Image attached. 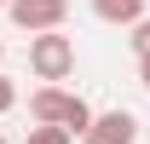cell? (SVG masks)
<instances>
[{"label":"cell","mask_w":150,"mask_h":144,"mask_svg":"<svg viewBox=\"0 0 150 144\" xmlns=\"http://www.w3.org/2000/svg\"><path fill=\"white\" fill-rule=\"evenodd\" d=\"M6 6H12V0H0V12H6Z\"/></svg>","instance_id":"obj_10"},{"label":"cell","mask_w":150,"mask_h":144,"mask_svg":"<svg viewBox=\"0 0 150 144\" xmlns=\"http://www.w3.org/2000/svg\"><path fill=\"white\" fill-rule=\"evenodd\" d=\"M29 69H35V81H69L75 75V40L64 29L29 35Z\"/></svg>","instance_id":"obj_2"},{"label":"cell","mask_w":150,"mask_h":144,"mask_svg":"<svg viewBox=\"0 0 150 144\" xmlns=\"http://www.w3.org/2000/svg\"><path fill=\"white\" fill-rule=\"evenodd\" d=\"M93 12L104 23H127V29H133V23L144 18V0H93Z\"/></svg>","instance_id":"obj_5"},{"label":"cell","mask_w":150,"mask_h":144,"mask_svg":"<svg viewBox=\"0 0 150 144\" xmlns=\"http://www.w3.org/2000/svg\"><path fill=\"white\" fill-rule=\"evenodd\" d=\"M18 104V87H12V81H6V75H0V115H6V109Z\"/></svg>","instance_id":"obj_8"},{"label":"cell","mask_w":150,"mask_h":144,"mask_svg":"<svg viewBox=\"0 0 150 144\" xmlns=\"http://www.w3.org/2000/svg\"><path fill=\"white\" fill-rule=\"evenodd\" d=\"M127 40H133V52L144 58V52H150V18H139V23H133V35H127Z\"/></svg>","instance_id":"obj_7"},{"label":"cell","mask_w":150,"mask_h":144,"mask_svg":"<svg viewBox=\"0 0 150 144\" xmlns=\"http://www.w3.org/2000/svg\"><path fill=\"white\" fill-rule=\"evenodd\" d=\"M23 144H75V133H69V127H46V121H35L29 133H23Z\"/></svg>","instance_id":"obj_6"},{"label":"cell","mask_w":150,"mask_h":144,"mask_svg":"<svg viewBox=\"0 0 150 144\" xmlns=\"http://www.w3.org/2000/svg\"><path fill=\"white\" fill-rule=\"evenodd\" d=\"M0 144H6V133H0Z\"/></svg>","instance_id":"obj_12"},{"label":"cell","mask_w":150,"mask_h":144,"mask_svg":"<svg viewBox=\"0 0 150 144\" xmlns=\"http://www.w3.org/2000/svg\"><path fill=\"white\" fill-rule=\"evenodd\" d=\"M0 64H6V46H0Z\"/></svg>","instance_id":"obj_11"},{"label":"cell","mask_w":150,"mask_h":144,"mask_svg":"<svg viewBox=\"0 0 150 144\" xmlns=\"http://www.w3.org/2000/svg\"><path fill=\"white\" fill-rule=\"evenodd\" d=\"M139 138V115L133 109H104L93 115V127L81 133V144H133Z\"/></svg>","instance_id":"obj_4"},{"label":"cell","mask_w":150,"mask_h":144,"mask_svg":"<svg viewBox=\"0 0 150 144\" xmlns=\"http://www.w3.org/2000/svg\"><path fill=\"white\" fill-rule=\"evenodd\" d=\"M139 81H144V92H150V52L139 58Z\"/></svg>","instance_id":"obj_9"},{"label":"cell","mask_w":150,"mask_h":144,"mask_svg":"<svg viewBox=\"0 0 150 144\" xmlns=\"http://www.w3.org/2000/svg\"><path fill=\"white\" fill-rule=\"evenodd\" d=\"M29 121H46V127H69V133H87L93 127V104L81 92H64L58 81L29 92Z\"/></svg>","instance_id":"obj_1"},{"label":"cell","mask_w":150,"mask_h":144,"mask_svg":"<svg viewBox=\"0 0 150 144\" xmlns=\"http://www.w3.org/2000/svg\"><path fill=\"white\" fill-rule=\"evenodd\" d=\"M6 18L18 23V29H29V35H40V29H64L69 0H12V6H6Z\"/></svg>","instance_id":"obj_3"}]
</instances>
